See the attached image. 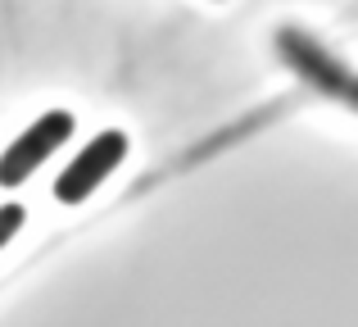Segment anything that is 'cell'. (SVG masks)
Wrapping results in <instances>:
<instances>
[{"label": "cell", "mask_w": 358, "mask_h": 327, "mask_svg": "<svg viewBox=\"0 0 358 327\" xmlns=\"http://www.w3.org/2000/svg\"><path fill=\"white\" fill-rule=\"evenodd\" d=\"M73 127L78 123H73L69 109H50V114H41L32 127H23V132L0 151V186H23L27 177L73 137Z\"/></svg>", "instance_id": "cell-1"}, {"label": "cell", "mask_w": 358, "mask_h": 327, "mask_svg": "<svg viewBox=\"0 0 358 327\" xmlns=\"http://www.w3.org/2000/svg\"><path fill=\"white\" fill-rule=\"evenodd\" d=\"M122 160H127V132L109 127V132L91 137V141L82 146L78 160L64 164V173L55 177V200H59V204H82Z\"/></svg>", "instance_id": "cell-2"}, {"label": "cell", "mask_w": 358, "mask_h": 327, "mask_svg": "<svg viewBox=\"0 0 358 327\" xmlns=\"http://www.w3.org/2000/svg\"><path fill=\"white\" fill-rule=\"evenodd\" d=\"M23 218H27V214H23V204H14V200H9V204H0V250H5L9 241L18 237Z\"/></svg>", "instance_id": "cell-3"}]
</instances>
